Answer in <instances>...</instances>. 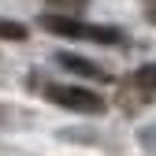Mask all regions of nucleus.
I'll return each mask as SVG.
<instances>
[{
  "mask_svg": "<svg viewBox=\"0 0 156 156\" xmlns=\"http://www.w3.org/2000/svg\"><path fill=\"white\" fill-rule=\"evenodd\" d=\"M41 26L48 34H60V37H78V41H119V34L108 30V26H93V23H82V19H71V15H45Z\"/></svg>",
  "mask_w": 156,
  "mask_h": 156,
  "instance_id": "1",
  "label": "nucleus"
},
{
  "mask_svg": "<svg viewBox=\"0 0 156 156\" xmlns=\"http://www.w3.org/2000/svg\"><path fill=\"white\" fill-rule=\"evenodd\" d=\"M48 101L60 104L67 112H82V115H101L104 101L89 89H78V86H48Z\"/></svg>",
  "mask_w": 156,
  "mask_h": 156,
  "instance_id": "2",
  "label": "nucleus"
},
{
  "mask_svg": "<svg viewBox=\"0 0 156 156\" xmlns=\"http://www.w3.org/2000/svg\"><path fill=\"white\" fill-rule=\"evenodd\" d=\"M60 63H63V67H71V71H78V74H89V78H108V74H104V67H97V63H89V60L60 56Z\"/></svg>",
  "mask_w": 156,
  "mask_h": 156,
  "instance_id": "3",
  "label": "nucleus"
},
{
  "mask_svg": "<svg viewBox=\"0 0 156 156\" xmlns=\"http://www.w3.org/2000/svg\"><path fill=\"white\" fill-rule=\"evenodd\" d=\"M134 89H138L141 97L156 93V67H141L138 74H134Z\"/></svg>",
  "mask_w": 156,
  "mask_h": 156,
  "instance_id": "4",
  "label": "nucleus"
},
{
  "mask_svg": "<svg viewBox=\"0 0 156 156\" xmlns=\"http://www.w3.org/2000/svg\"><path fill=\"white\" fill-rule=\"evenodd\" d=\"M0 37H11V41H23L26 30L19 26V23H8V19H0Z\"/></svg>",
  "mask_w": 156,
  "mask_h": 156,
  "instance_id": "5",
  "label": "nucleus"
},
{
  "mask_svg": "<svg viewBox=\"0 0 156 156\" xmlns=\"http://www.w3.org/2000/svg\"><path fill=\"white\" fill-rule=\"evenodd\" d=\"M52 8H60V15H63V8H82V0H52Z\"/></svg>",
  "mask_w": 156,
  "mask_h": 156,
  "instance_id": "6",
  "label": "nucleus"
},
{
  "mask_svg": "<svg viewBox=\"0 0 156 156\" xmlns=\"http://www.w3.org/2000/svg\"><path fill=\"white\" fill-rule=\"evenodd\" d=\"M149 4V15H152V23H156V0H145Z\"/></svg>",
  "mask_w": 156,
  "mask_h": 156,
  "instance_id": "7",
  "label": "nucleus"
},
{
  "mask_svg": "<svg viewBox=\"0 0 156 156\" xmlns=\"http://www.w3.org/2000/svg\"><path fill=\"white\" fill-rule=\"evenodd\" d=\"M152 149H156V141H152Z\"/></svg>",
  "mask_w": 156,
  "mask_h": 156,
  "instance_id": "8",
  "label": "nucleus"
}]
</instances>
